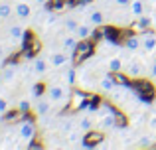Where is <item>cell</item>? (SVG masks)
<instances>
[{
	"instance_id": "obj_1",
	"label": "cell",
	"mask_w": 156,
	"mask_h": 150,
	"mask_svg": "<svg viewBox=\"0 0 156 150\" xmlns=\"http://www.w3.org/2000/svg\"><path fill=\"white\" fill-rule=\"evenodd\" d=\"M67 95H69V89L65 87V85H51L50 89H48V99L51 101V103H63L65 99H67Z\"/></svg>"
},
{
	"instance_id": "obj_2",
	"label": "cell",
	"mask_w": 156,
	"mask_h": 150,
	"mask_svg": "<svg viewBox=\"0 0 156 150\" xmlns=\"http://www.w3.org/2000/svg\"><path fill=\"white\" fill-rule=\"evenodd\" d=\"M18 136L22 140H32L36 136V123L34 120H22L18 124Z\"/></svg>"
},
{
	"instance_id": "obj_3",
	"label": "cell",
	"mask_w": 156,
	"mask_h": 150,
	"mask_svg": "<svg viewBox=\"0 0 156 150\" xmlns=\"http://www.w3.org/2000/svg\"><path fill=\"white\" fill-rule=\"evenodd\" d=\"M79 38H77L75 34H73V32H69L67 36H63V38H61V46H63V50L67 51V54H75L77 50H79Z\"/></svg>"
},
{
	"instance_id": "obj_4",
	"label": "cell",
	"mask_w": 156,
	"mask_h": 150,
	"mask_svg": "<svg viewBox=\"0 0 156 150\" xmlns=\"http://www.w3.org/2000/svg\"><path fill=\"white\" fill-rule=\"evenodd\" d=\"M71 61V54H67V51H55V54L50 55V65L51 67H65L67 63Z\"/></svg>"
},
{
	"instance_id": "obj_5",
	"label": "cell",
	"mask_w": 156,
	"mask_h": 150,
	"mask_svg": "<svg viewBox=\"0 0 156 150\" xmlns=\"http://www.w3.org/2000/svg\"><path fill=\"white\" fill-rule=\"evenodd\" d=\"M14 14L18 16V18H30V14H32V6H30V2H26V0H18V2L14 4Z\"/></svg>"
},
{
	"instance_id": "obj_6",
	"label": "cell",
	"mask_w": 156,
	"mask_h": 150,
	"mask_svg": "<svg viewBox=\"0 0 156 150\" xmlns=\"http://www.w3.org/2000/svg\"><path fill=\"white\" fill-rule=\"evenodd\" d=\"M140 42H142V50L148 51V54L156 50V34H152V32H144V34H140Z\"/></svg>"
},
{
	"instance_id": "obj_7",
	"label": "cell",
	"mask_w": 156,
	"mask_h": 150,
	"mask_svg": "<svg viewBox=\"0 0 156 150\" xmlns=\"http://www.w3.org/2000/svg\"><path fill=\"white\" fill-rule=\"evenodd\" d=\"M8 36H10V40L14 44H22L24 36H26V30H24V26H20V24H14V26H10V30H8Z\"/></svg>"
},
{
	"instance_id": "obj_8",
	"label": "cell",
	"mask_w": 156,
	"mask_h": 150,
	"mask_svg": "<svg viewBox=\"0 0 156 150\" xmlns=\"http://www.w3.org/2000/svg\"><path fill=\"white\" fill-rule=\"evenodd\" d=\"M93 24H79L77 26V30H75V36L81 40V42H85V40H89L93 36Z\"/></svg>"
},
{
	"instance_id": "obj_9",
	"label": "cell",
	"mask_w": 156,
	"mask_h": 150,
	"mask_svg": "<svg viewBox=\"0 0 156 150\" xmlns=\"http://www.w3.org/2000/svg\"><path fill=\"white\" fill-rule=\"evenodd\" d=\"M142 73H144V65L140 61H136V59H133L129 63V67H126V75L129 77H142Z\"/></svg>"
},
{
	"instance_id": "obj_10",
	"label": "cell",
	"mask_w": 156,
	"mask_h": 150,
	"mask_svg": "<svg viewBox=\"0 0 156 150\" xmlns=\"http://www.w3.org/2000/svg\"><path fill=\"white\" fill-rule=\"evenodd\" d=\"M99 87H101V91H103V93H113V89L117 87V81H115L113 75H103V77H101Z\"/></svg>"
},
{
	"instance_id": "obj_11",
	"label": "cell",
	"mask_w": 156,
	"mask_h": 150,
	"mask_svg": "<svg viewBox=\"0 0 156 150\" xmlns=\"http://www.w3.org/2000/svg\"><path fill=\"white\" fill-rule=\"evenodd\" d=\"M14 14V6H12L10 2H0V20L2 22H6V20H10Z\"/></svg>"
},
{
	"instance_id": "obj_12",
	"label": "cell",
	"mask_w": 156,
	"mask_h": 150,
	"mask_svg": "<svg viewBox=\"0 0 156 150\" xmlns=\"http://www.w3.org/2000/svg\"><path fill=\"white\" fill-rule=\"evenodd\" d=\"M89 24H93L95 28L105 26V14H103L101 10H93V12H89Z\"/></svg>"
},
{
	"instance_id": "obj_13",
	"label": "cell",
	"mask_w": 156,
	"mask_h": 150,
	"mask_svg": "<svg viewBox=\"0 0 156 150\" xmlns=\"http://www.w3.org/2000/svg\"><path fill=\"white\" fill-rule=\"evenodd\" d=\"M50 105H51V101L48 99V97H44V99H40L38 103H36V113H38L40 117H44V115H48L50 113Z\"/></svg>"
},
{
	"instance_id": "obj_14",
	"label": "cell",
	"mask_w": 156,
	"mask_h": 150,
	"mask_svg": "<svg viewBox=\"0 0 156 150\" xmlns=\"http://www.w3.org/2000/svg\"><path fill=\"white\" fill-rule=\"evenodd\" d=\"M125 47H126L129 51H136V50H140V47H142L140 36H130V38H126V42H125Z\"/></svg>"
},
{
	"instance_id": "obj_15",
	"label": "cell",
	"mask_w": 156,
	"mask_h": 150,
	"mask_svg": "<svg viewBox=\"0 0 156 150\" xmlns=\"http://www.w3.org/2000/svg\"><path fill=\"white\" fill-rule=\"evenodd\" d=\"M129 8H130V14L136 16V18H140V16L144 14V2H142V0H133Z\"/></svg>"
},
{
	"instance_id": "obj_16",
	"label": "cell",
	"mask_w": 156,
	"mask_h": 150,
	"mask_svg": "<svg viewBox=\"0 0 156 150\" xmlns=\"http://www.w3.org/2000/svg\"><path fill=\"white\" fill-rule=\"evenodd\" d=\"M107 65H109L111 73H121V71H122V59L121 58H111Z\"/></svg>"
},
{
	"instance_id": "obj_17",
	"label": "cell",
	"mask_w": 156,
	"mask_h": 150,
	"mask_svg": "<svg viewBox=\"0 0 156 150\" xmlns=\"http://www.w3.org/2000/svg\"><path fill=\"white\" fill-rule=\"evenodd\" d=\"M16 73H18V67H16L14 63H12V65H6L2 69V79L4 81H12L16 77Z\"/></svg>"
},
{
	"instance_id": "obj_18",
	"label": "cell",
	"mask_w": 156,
	"mask_h": 150,
	"mask_svg": "<svg viewBox=\"0 0 156 150\" xmlns=\"http://www.w3.org/2000/svg\"><path fill=\"white\" fill-rule=\"evenodd\" d=\"M79 131L83 132V134H87V132L93 131V120L89 119V117H81L79 119Z\"/></svg>"
},
{
	"instance_id": "obj_19",
	"label": "cell",
	"mask_w": 156,
	"mask_h": 150,
	"mask_svg": "<svg viewBox=\"0 0 156 150\" xmlns=\"http://www.w3.org/2000/svg\"><path fill=\"white\" fill-rule=\"evenodd\" d=\"M46 69H48L46 59H44V58H36L34 59V71H36V73H40V75H44V73H46Z\"/></svg>"
},
{
	"instance_id": "obj_20",
	"label": "cell",
	"mask_w": 156,
	"mask_h": 150,
	"mask_svg": "<svg viewBox=\"0 0 156 150\" xmlns=\"http://www.w3.org/2000/svg\"><path fill=\"white\" fill-rule=\"evenodd\" d=\"M150 26H152V18L146 16V14H142L140 18H138V22H136V28L138 30H148Z\"/></svg>"
},
{
	"instance_id": "obj_21",
	"label": "cell",
	"mask_w": 156,
	"mask_h": 150,
	"mask_svg": "<svg viewBox=\"0 0 156 150\" xmlns=\"http://www.w3.org/2000/svg\"><path fill=\"white\" fill-rule=\"evenodd\" d=\"M77 26H79V22H77V20H73V18H67V20L63 22V28H65L67 32H73V34H75Z\"/></svg>"
},
{
	"instance_id": "obj_22",
	"label": "cell",
	"mask_w": 156,
	"mask_h": 150,
	"mask_svg": "<svg viewBox=\"0 0 156 150\" xmlns=\"http://www.w3.org/2000/svg\"><path fill=\"white\" fill-rule=\"evenodd\" d=\"M65 77H67V85H73V83H75V69L69 67L67 73H65Z\"/></svg>"
},
{
	"instance_id": "obj_23",
	"label": "cell",
	"mask_w": 156,
	"mask_h": 150,
	"mask_svg": "<svg viewBox=\"0 0 156 150\" xmlns=\"http://www.w3.org/2000/svg\"><path fill=\"white\" fill-rule=\"evenodd\" d=\"M18 111H20V113H26V111H30V101L22 99V101L18 103Z\"/></svg>"
},
{
	"instance_id": "obj_24",
	"label": "cell",
	"mask_w": 156,
	"mask_h": 150,
	"mask_svg": "<svg viewBox=\"0 0 156 150\" xmlns=\"http://www.w3.org/2000/svg\"><path fill=\"white\" fill-rule=\"evenodd\" d=\"M152 136H150V134H144V136H140V144H142V146H150V144H152Z\"/></svg>"
},
{
	"instance_id": "obj_25",
	"label": "cell",
	"mask_w": 156,
	"mask_h": 150,
	"mask_svg": "<svg viewBox=\"0 0 156 150\" xmlns=\"http://www.w3.org/2000/svg\"><path fill=\"white\" fill-rule=\"evenodd\" d=\"M6 111H8V101L0 97V115H4Z\"/></svg>"
},
{
	"instance_id": "obj_26",
	"label": "cell",
	"mask_w": 156,
	"mask_h": 150,
	"mask_svg": "<svg viewBox=\"0 0 156 150\" xmlns=\"http://www.w3.org/2000/svg\"><path fill=\"white\" fill-rule=\"evenodd\" d=\"M130 2H133V0H115L117 6H130Z\"/></svg>"
},
{
	"instance_id": "obj_27",
	"label": "cell",
	"mask_w": 156,
	"mask_h": 150,
	"mask_svg": "<svg viewBox=\"0 0 156 150\" xmlns=\"http://www.w3.org/2000/svg\"><path fill=\"white\" fill-rule=\"evenodd\" d=\"M150 128H152V131H156V117H152V119H150Z\"/></svg>"
},
{
	"instance_id": "obj_28",
	"label": "cell",
	"mask_w": 156,
	"mask_h": 150,
	"mask_svg": "<svg viewBox=\"0 0 156 150\" xmlns=\"http://www.w3.org/2000/svg\"><path fill=\"white\" fill-rule=\"evenodd\" d=\"M150 75L156 77V61H154V65H152V69H150Z\"/></svg>"
},
{
	"instance_id": "obj_29",
	"label": "cell",
	"mask_w": 156,
	"mask_h": 150,
	"mask_svg": "<svg viewBox=\"0 0 156 150\" xmlns=\"http://www.w3.org/2000/svg\"><path fill=\"white\" fill-rule=\"evenodd\" d=\"M34 2H36V4H40V6H44V4H46L48 0H34Z\"/></svg>"
},
{
	"instance_id": "obj_30",
	"label": "cell",
	"mask_w": 156,
	"mask_h": 150,
	"mask_svg": "<svg viewBox=\"0 0 156 150\" xmlns=\"http://www.w3.org/2000/svg\"><path fill=\"white\" fill-rule=\"evenodd\" d=\"M154 22H156V18H154Z\"/></svg>"
}]
</instances>
